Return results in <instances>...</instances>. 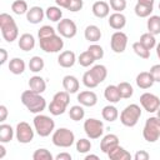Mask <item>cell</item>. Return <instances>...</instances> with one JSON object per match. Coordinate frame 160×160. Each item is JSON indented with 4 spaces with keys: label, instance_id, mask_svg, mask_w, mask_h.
Wrapping results in <instances>:
<instances>
[{
    "label": "cell",
    "instance_id": "7402d4cb",
    "mask_svg": "<svg viewBox=\"0 0 160 160\" xmlns=\"http://www.w3.org/2000/svg\"><path fill=\"white\" fill-rule=\"evenodd\" d=\"M18 45L22 51H30V50H32L35 48V38L31 34L25 32V34L20 35Z\"/></svg>",
    "mask_w": 160,
    "mask_h": 160
},
{
    "label": "cell",
    "instance_id": "f546056e",
    "mask_svg": "<svg viewBox=\"0 0 160 160\" xmlns=\"http://www.w3.org/2000/svg\"><path fill=\"white\" fill-rule=\"evenodd\" d=\"M148 31L152 35H159L160 34V16L159 15H150L146 22Z\"/></svg>",
    "mask_w": 160,
    "mask_h": 160
},
{
    "label": "cell",
    "instance_id": "52a82bcc",
    "mask_svg": "<svg viewBox=\"0 0 160 160\" xmlns=\"http://www.w3.org/2000/svg\"><path fill=\"white\" fill-rule=\"evenodd\" d=\"M142 136L148 142H155L160 138V120L158 116H150L146 119L142 129Z\"/></svg>",
    "mask_w": 160,
    "mask_h": 160
},
{
    "label": "cell",
    "instance_id": "681fc988",
    "mask_svg": "<svg viewBox=\"0 0 160 160\" xmlns=\"http://www.w3.org/2000/svg\"><path fill=\"white\" fill-rule=\"evenodd\" d=\"M149 158H150V155H149V152L145 151V150H139V151H136V154L134 155V159H135V160H149Z\"/></svg>",
    "mask_w": 160,
    "mask_h": 160
},
{
    "label": "cell",
    "instance_id": "8992f818",
    "mask_svg": "<svg viewBox=\"0 0 160 160\" xmlns=\"http://www.w3.org/2000/svg\"><path fill=\"white\" fill-rule=\"evenodd\" d=\"M52 144L58 148H70L75 141L74 132L68 128H59L51 136Z\"/></svg>",
    "mask_w": 160,
    "mask_h": 160
},
{
    "label": "cell",
    "instance_id": "9a60e30c",
    "mask_svg": "<svg viewBox=\"0 0 160 160\" xmlns=\"http://www.w3.org/2000/svg\"><path fill=\"white\" fill-rule=\"evenodd\" d=\"M116 145H119V138L115 134H108L105 135L100 141V150L105 154H108L111 149H114Z\"/></svg>",
    "mask_w": 160,
    "mask_h": 160
},
{
    "label": "cell",
    "instance_id": "b9f144b4",
    "mask_svg": "<svg viewBox=\"0 0 160 160\" xmlns=\"http://www.w3.org/2000/svg\"><path fill=\"white\" fill-rule=\"evenodd\" d=\"M32 159H34V160H52L54 158H52L51 152H50L48 149L41 148V149H38V150L34 151Z\"/></svg>",
    "mask_w": 160,
    "mask_h": 160
},
{
    "label": "cell",
    "instance_id": "bcb514c9",
    "mask_svg": "<svg viewBox=\"0 0 160 160\" xmlns=\"http://www.w3.org/2000/svg\"><path fill=\"white\" fill-rule=\"evenodd\" d=\"M109 5L115 12H121L126 8V0H110Z\"/></svg>",
    "mask_w": 160,
    "mask_h": 160
},
{
    "label": "cell",
    "instance_id": "277c9868",
    "mask_svg": "<svg viewBox=\"0 0 160 160\" xmlns=\"http://www.w3.org/2000/svg\"><path fill=\"white\" fill-rule=\"evenodd\" d=\"M70 102V96L68 91H59L54 95L51 102L49 104V111L51 115L58 116L65 112L68 105Z\"/></svg>",
    "mask_w": 160,
    "mask_h": 160
},
{
    "label": "cell",
    "instance_id": "db71d44e",
    "mask_svg": "<svg viewBox=\"0 0 160 160\" xmlns=\"http://www.w3.org/2000/svg\"><path fill=\"white\" fill-rule=\"evenodd\" d=\"M0 54H1L0 64H1V65H4V64L6 62V60H8V52H6V50H5V49H0Z\"/></svg>",
    "mask_w": 160,
    "mask_h": 160
},
{
    "label": "cell",
    "instance_id": "7a4b0ae2",
    "mask_svg": "<svg viewBox=\"0 0 160 160\" xmlns=\"http://www.w3.org/2000/svg\"><path fill=\"white\" fill-rule=\"evenodd\" d=\"M0 30H1L2 38L8 42H12L19 36V28L14 18L6 12L0 14Z\"/></svg>",
    "mask_w": 160,
    "mask_h": 160
},
{
    "label": "cell",
    "instance_id": "1f68e13d",
    "mask_svg": "<svg viewBox=\"0 0 160 160\" xmlns=\"http://www.w3.org/2000/svg\"><path fill=\"white\" fill-rule=\"evenodd\" d=\"M45 16L50 20V21H54V22H59L62 18V11L59 6H49L46 10H45Z\"/></svg>",
    "mask_w": 160,
    "mask_h": 160
},
{
    "label": "cell",
    "instance_id": "8fae6325",
    "mask_svg": "<svg viewBox=\"0 0 160 160\" xmlns=\"http://www.w3.org/2000/svg\"><path fill=\"white\" fill-rule=\"evenodd\" d=\"M56 30H58V32L60 34V36L66 38V39L74 38V36L76 35V32H78L76 24H75L72 20H70V19H61V20L58 22Z\"/></svg>",
    "mask_w": 160,
    "mask_h": 160
},
{
    "label": "cell",
    "instance_id": "44dd1931",
    "mask_svg": "<svg viewBox=\"0 0 160 160\" xmlns=\"http://www.w3.org/2000/svg\"><path fill=\"white\" fill-rule=\"evenodd\" d=\"M108 156L110 160H130L131 159L130 152L120 145H116L114 149H111L108 152Z\"/></svg>",
    "mask_w": 160,
    "mask_h": 160
},
{
    "label": "cell",
    "instance_id": "f5cc1de1",
    "mask_svg": "<svg viewBox=\"0 0 160 160\" xmlns=\"http://www.w3.org/2000/svg\"><path fill=\"white\" fill-rule=\"evenodd\" d=\"M56 5L59 8H64V9H68L69 4H70V0H55Z\"/></svg>",
    "mask_w": 160,
    "mask_h": 160
},
{
    "label": "cell",
    "instance_id": "603a6c76",
    "mask_svg": "<svg viewBox=\"0 0 160 160\" xmlns=\"http://www.w3.org/2000/svg\"><path fill=\"white\" fill-rule=\"evenodd\" d=\"M29 89L38 94H42L46 90V82L41 76L34 75L29 79Z\"/></svg>",
    "mask_w": 160,
    "mask_h": 160
},
{
    "label": "cell",
    "instance_id": "4fadbf2b",
    "mask_svg": "<svg viewBox=\"0 0 160 160\" xmlns=\"http://www.w3.org/2000/svg\"><path fill=\"white\" fill-rule=\"evenodd\" d=\"M140 104L148 112H155L160 108V99L155 94L151 92H144L140 96Z\"/></svg>",
    "mask_w": 160,
    "mask_h": 160
},
{
    "label": "cell",
    "instance_id": "3957f363",
    "mask_svg": "<svg viewBox=\"0 0 160 160\" xmlns=\"http://www.w3.org/2000/svg\"><path fill=\"white\" fill-rule=\"evenodd\" d=\"M34 128L39 136L46 138L55 130V121L48 115L38 114L34 118Z\"/></svg>",
    "mask_w": 160,
    "mask_h": 160
},
{
    "label": "cell",
    "instance_id": "ac0fdd59",
    "mask_svg": "<svg viewBox=\"0 0 160 160\" xmlns=\"http://www.w3.org/2000/svg\"><path fill=\"white\" fill-rule=\"evenodd\" d=\"M92 14L99 18V19H104L106 16H109V12H110V5L106 2V1H95L92 4Z\"/></svg>",
    "mask_w": 160,
    "mask_h": 160
},
{
    "label": "cell",
    "instance_id": "ba28073f",
    "mask_svg": "<svg viewBox=\"0 0 160 160\" xmlns=\"http://www.w3.org/2000/svg\"><path fill=\"white\" fill-rule=\"evenodd\" d=\"M41 50L45 52H59L64 48V40L60 35H51L49 38H44L39 40Z\"/></svg>",
    "mask_w": 160,
    "mask_h": 160
},
{
    "label": "cell",
    "instance_id": "6f0895ef",
    "mask_svg": "<svg viewBox=\"0 0 160 160\" xmlns=\"http://www.w3.org/2000/svg\"><path fill=\"white\" fill-rule=\"evenodd\" d=\"M90 159H95V160H98L99 156H98V155H94V154H89V155L85 156V160H90Z\"/></svg>",
    "mask_w": 160,
    "mask_h": 160
},
{
    "label": "cell",
    "instance_id": "d590c367",
    "mask_svg": "<svg viewBox=\"0 0 160 160\" xmlns=\"http://www.w3.org/2000/svg\"><path fill=\"white\" fill-rule=\"evenodd\" d=\"M11 10L14 14L16 15H22V14H26L29 8H28V2L25 0H15L12 4H11Z\"/></svg>",
    "mask_w": 160,
    "mask_h": 160
},
{
    "label": "cell",
    "instance_id": "ee69618b",
    "mask_svg": "<svg viewBox=\"0 0 160 160\" xmlns=\"http://www.w3.org/2000/svg\"><path fill=\"white\" fill-rule=\"evenodd\" d=\"M88 51L94 56L95 60H100V59L104 58V49L98 44H91L88 48Z\"/></svg>",
    "mask_w": 160,
    "mask_h": 160
},
{
    "label": "cell",
    "instance_id": "7c38bea8",
    "mask_svg": "<svg viewBox=\"0 0 160 160\" xmlns=\"http://www.w3.org/2000/svg\"><path fill=\"white\" fill-rule=\"evenodd\" d=\"M126 45H128V35L125 32L118 30L111 35L110 46H111V50L114 52H116V54L124 52L126 49Z\"/></svg>",
    "mask_w": 160,
    "mask_h": 160
},
{
    "label": "cell",
    "instance_id": "5b68a950",
    "mask_svg": "<svg viewBox=\"0 0 160 160\" xmlns=\"http://www.w3.org/2000/svg\"><path fill=\"white\" fill-rule=\"evenodd\" d=\"M141 116V109L138 104H130L128 105L120 114V121L124 126L132 128L138 124L139 119Z\"/></svg>",
    "mask_w": 160,
    "mask_h": 160
},
{
    "label": "cell",
    "instance_id": "4dcf8cb0",
    "mask_svg": "<svg viewBox=\"0 0 160 160\" xmlns=\"http://www.w3.org/2000/svg\"><path fill=\"white\" fill-rule=\"evenodd\" d=\"M14 138V129L9 124L0 125V142H10Z\"/></svg>",
    "mask_w": 160,
    "mask_h": 160
},
{
    "label": "cell",
    "instance_id": "91938a15",
    "mask_svg": "<svg viewBox=\"0 0 160 160\" xmlns=\"http://www.w3.org/2000/svg\"><path fill=\"white\" fill-rule=\"evenodd\" d=\"M156 116H158V119L160 120V108H159V109L156 110Z\"/></svg>",
    "mask_w": 160,
    "mask_h": 160
},
{
    "label": "cell",
    "instance_id": "5bb4252c",
    "mask_svg": "<svg viewBox=\"0 0 160 160\" xmlns=\"http://www.w3.org/2000/svg\"><path fill=\"white\" fill-rule=\"evenodd\" d=\"M78 101L80 105L82 106H95L96 102H98V96L94 91H90V90H85V91H80L78 94Z\"/></svg>",
    "mask_w": 160,
    "mask_h": 160
},
{
    "label": "cell",
    "instance_id": "9c48e42d",
    "mask_svg": "<svg viewBox=\"0 0 160 160\" xmlns=\"http://www.w3.org/2000/svg\"><path fill=\"white\" fill-rule=\"evenodd\" d=\"M84 131L90 139H99L104 134V124L101 120L89 118L84 121Z\"/></svg>",
    "mask_w": 160,
    "mask_h": 160
},
{
    "label": "cell",
    "instance_id": "e0dca14e",
    "mask_svg": "<svg viewBox=\"0 0 160 160\" xmlns=\"http://www.w3.org/2000/svg\"><path fill=\"white\" fill-rule=\"evenodd\" d=\"M135 81H136V85L140 89H144V90L145 89H150L155 82V80H154L152 75L150 74V71H141L140 74H138Z\"/></svg>",
    "mask_w": 160,
    "mask_h": 160
},
{
    "label": "cell",
    "instance_id": "f1b7e54d",
    "mask_svg": "<svg viewBox=\"0 0 160 160\" xmlns=\"http://www.w3.org/2000/svg\"><path fill=\"white\" fill-rule=\"evenodd\" d=\"M90 71H91V74L94 75V78L96 79V81H98L99 84L102 82V81L106 79V76H108V69H106L105 65H101V64L94 65V66L90 69Z\"/></svg>",
    "mask_w": 160,
    "mask_h": 160
},
{
    "label": "cell",
    "instance_id": "d6986e66",
    "mask_svg": "<svg viewBox=\"0 0 160 160\" xmlns=\"http://www.w3.org/2000/svg\"><path fill=\"white\" fill-rule=\"evenodd\" d=\"M75 61H76V56H75V52L71 50L60 52V55L58 58V62L61 68H71V66H74Z\"/></svg>",
    "mask_w": 160,
    "mask_h": 160
},
{
    "label": "cell",
    "instance_id": "83f0119b",
    "mask_svg": "<svg viewBox=\"0 0 160 160\" xmlns=\"http://www.w3.org/2000/svg\"><path fill=\"white\" fill-rule=\"evenodd\" d=\"M101 116H102L104 120H106L109 122H112V121H115L118 119L119 111L114 105H106L101 110Z\"/></svg>",
    "mask_w": 160,
    "mask_h": 160
},
{
    "label": "cell",
    "instance_id": "f6af8a7d",
    "mask_svg": "<svg viewBox=\"0 0 160 160\" xmlns=\"http://www.w3.org/2000/svg\"><path fill=\"white\" fill-rule=\"evenodd\" d=\"M55 34H56V31H55V29H54L52 26H50V25H44V26H41V28L39 29V31H38V38H39V40H40V39L49 38V36L55 35Z\"/></svg>",
    "mask_w": 160,
    "mask_h": 160
},
{
    "label": "cell",
    "instance_id": "6da1fadb",
    "mask_svg": "<svg viewBox=\"0 0 160 160\" xmlns=\"http://www.w3.org/2000/svg\"><path fill=\"white\" fill-rule=\"evenodd\" d=\"M21 102L22 105L32 114H40L46 108V100L38 92L32 90H25L21 94Z\"/></svg>",
    "mask_w": 160,
    "mask_h": 160
},
{
    "label": "cell",
    "instance_id": "60d3db41",
    "mask_svg": "<svg viewBox=\"0 0 160 160\" xmlns=\"http://www.w3.org/2000/svg\"><path fill=\"white\" fill-rule=\"evenodd\" d=\"M82 84L86 88H89V89H94V88H96L99 85V82L96 81V79L94 78V75L91 74L90 70H88L86 72H84V75H82Z\"/></svg>",
    "mask_w": 160,
    "mask_h": 160
},
{
    "label": "cell",
    "instance_id": "484cf974",
    "mask_svg": "<svg viewBox=\"0 0 160 160\" xmlns=\"http://www.w3.org/2000/svg\"><path fill=\"white\" fill-rule=\"evenodd\" d=\"M84 36L90 42H96L101 39V30L96 25H88L84 31Z\"/></svg>",
    "mask_w": 160,
    "mask_h": 160
},
{
    "label": "cell",
    "instance_id": "680465c9",
    "mask_svg": "<svg viewBox=\"0 0 160 160\" xmlns=\"http://www.w3.org/2000/svg\"><path fill=\"white\" fill-rule=\"evenodd\" d=\"M156 55H158V58L160 59V42L156 44Z\"/></svg>",
    "mask_w": 160,
    "mask_h": 160
},
{
    "label": "cell",
    "instance_id": "94428289",
    "mask_svg": "<svg viewBox=\"0 0 160 160\" xmlns=\"http://www.w3.org/2000/svg\"><path fill=\"white\" fill-rule=\"evenodd\" d=\"M159 10H160V2H159Z\"/></svg>",
    "mask_w": 160,
    "mask_h": 160
},
{
    "label": "cell",
    "instance_id": "7bdbcfd3",
    "mask_svg": "<svg viewBox=\"0 0 160 160\" xmlns=\"http://www.w3.org/2000/svg\"><path fill=\"white\" fill-rule=\"evenodd\" d=\"M90 149H91V142H90L89 139L82 138V139H79L76 141V150H78V152L85 154V152L90 151Z\"/></svg>",
    "mask_w": 160,
    "mask_h": 160
},
{
    "label": "cell",
    "instance_id": "11a10c76",
    "mask_svg": "<svg viewBox=\"0 0 160 160\" xmlns=\"http://www.w3.org/2000/svg\"><path fill=\"white\" fill-rule=\"evenodd\" d=\"M154 1L155 0H138V2L144 4V5H149V6H154Z\"/></svg>",
    "mask_w": 160,
    "mask_h": 160
},
{
    "label": "cell",
    "instance_id": "30bf717a",
    "mask_svg": "<svg viewBox=\"0 0 160 160\" xmlns=\"http://www.w3.org/2000/svg\"><path fill=\"white\" fill-rule=\"evenodd\" d=\"M15 136L20 144H29L34 139V130L30 126V124H28L26 121H20L16 125Z\"/></svg>",
    "mask_w": 160,
    "mask_h": 160
},
{
    "label": "cell",
    "instance_id": "ffe728a7",
    "mask_svg": "<svg viewBox=\"0 0 160 160\" xmlns=\"http://www.w3.org/2000/svg\"><path fill=\"white\" fill-rule=\"evenodd\" d=\"M62 88L69 94H75L80 88V82L74 75H66L62 78Z\"/></svg>",
    "mask_w": 160,
    "mask_h": 160
},
{
    "label": "cell",
    "instance_id": "d6a6232c",
    "mask_svg": "<svg viewBox=\"0 0 160 160\" xmlns=\"http://www.w3.org/2000/svg\"><path fill=\"white\" fill-rule=\"evenodd\" d=\"M152 10H154V6L144 5V4H140V2H136L135 8H134V11H135L136 16H139V18H149L151 15Z\"/></svg>",
    "mask_w": 160,
    "mask_h": 160
},
{
    "label": "cell",
    "instance_id": "2e32d148",
    "mask_svg": "<svg viewBox=\"0 0 160 160\" xmlns=\"http://www.w3.org/2000/svg\"><path fill=\"white\" fill-rule=\"evenodd\" d=\"M45 16V11L40 6H31L26 12V20L30 24H39L42 21Z\"/></svg>",
    "mask_w": 160,
    "mask_h": 160
},
{
    "label": "cell",
    "instance_id": "7dc6e473",
    "mask_svg": "<svg viewBox=\"0 0 160 160\" xmlns=\"http://www.w3.org/2000/svg\"><path fill=\"white\" fill-rule=\"evenodd\" d=\"M82 6H84V1L82 0H70V4H69L66 10H69L71 12H76V11L81 10Z\"/></svg>",
    "mask_w": 160,
    "mask_h": 160
},
{
    "label": "cell",
    "instance_id": "4316f807",
    "mask_svg": "<svg viewBox=\"0 0 160 160\" xmlns=\"http://www.w3.org/2000/svg\"><path fill=\"white\" fill-rule=\"evenodd\" d=\"M9 70L14 75H20L25 71V61L21 58H12L9 61Z\"/></svg>",
    "mask_w": 160,
    "mask_h": 160
},
{
    "label": "cell",
    "instance_id": "f907efd6",
    "mask_svg": "<svg viewBox=\"0 0 160 160\" xmlns=\"http://www.w3.org/2000/svg\"><path fill=\"white\" fill-rule=\"evenodd\" d=\"M8 118V108L5 105H0V121L4 122Z\"/></svg>",
    "mask_w": 160,
    "mask_h": 160
},
{
    "label": "cell",
    "instance_id": "cb8c5ba5",
    "mask_svg": "<svg viewBox=\"0 0 160 160\" xmlns=\"http://www.w3.org/2000/svg\"><path fill=\"white\" fill-rule=\"evenodd\" d=\"M104 96L110 104H116L120 101L121 95L118 89V85H108L104 90Z\"/></svg>",
    "mask_w": 160,
    "mask_h": 160
},
{
    "label": "cell",
    "instance_id": "816d5d0a",
    "mask_svg": "<svg viewBox=\"0 0 160 160\" xmlns=\"http://www.w3.org/2000/svg\"><path fill=\"white\" fill-rule=\"evenodd\" d=\"M56 160H71V155L69 152H60L55 156Z\"/></svg>",
    "mask_w": 160,
    "mask_h": 160
},
{
    "label": "cell",
    "instance_id": "74e56055",
    "mask_svg": "<svg viewBox=\"0 0 160 160\" xmlns=\"http://www.w3.org/2000/svg\"><path fill=\"white\" fill-rule=\"evenodd\" d=\"M118 89L120 91V95H121V99H129L134 94V89L131 86V84L126 82V81H122L120 84H118Z\"/></svg>",
    "mask_w": 160,
    "mask_h": 160
},
{
    "label": "cell",
    "instance_id": "836d02e7",
    "mask_svg": "<svg viewBox=\"0 0 160 160\" xmlns=\"http://www.w3.org/2000/svg\"><path fill=\"white\" fill-rule=\"evenodd\" d=\"M69 116L74 121L82 120L84 116H85V110H84L82 105H74V106H71L70 110H69Z\"/></svg>",
    "mask_w": 160,
    "mask_h": 160
},
{
    "label": "cell",
    "instance_id": "f35d334b",
    "mask_svg": "<svg viewBox=\"0 0 160 160\" xmlns=\"http://www.w3.org/2000/svg\"><path fill=\"white\" fill-rule=\"evenodd\" d=\"M132 50H134V52H135L138 56H140L141 59H149V58H150V50L146 49L140 41H136V42L132 44Z\"/></svg>",
    "mask_w": 160,
    "mask_h": 160
},
{
    "label": "cell",
    "instance_id": "c3c4849f",
    "mask_svg": "<svg viewBox=\"0 0 160 160\" xmlns=\"http://www.w3.org/2000/svg\"><path fill=\"white\" fill-rule=\"evenodd\" d=\"M150 74L152 75L155 82H160V64H155L150 68Z\"/></svg>",
    "mask_w": 160,
    "mask_h": 160
},
{
    "label": "cell",
    "instance_id": "ab89813d",
    "mask_svg": "<svg viewBox=\"0 0 160 160\" xmlns=\"http://www.w3.org/2000/svg\"><path fill=\"white\" fill-rule=\"evenodd\" d=\"M78 61H79V64H80L81 66L88 68V66H90V65H92V64H94L95 59H94V56H92V55L86 50V51H82V52L79 55Z\"/></svg>",
    "mask_w": 160,
    "mask_h": 160
},
{
    "label": "cell",
    "instance_id": "9f6ffc18",
    "mask_svg": "<svg viewBox=\"0 0 160 160\" xmlns=\"http://www.w3.org/2000/svg\"><path fill=\"white\" fill-rule=\"evenodd\" d=\"M5 154H6V150H5V146L1 142V145H0V159H2L5 156Z\"/></svg>",
    "mask_w": 160,
    "mask_h": 160
},
{
    "label": "cell",
    "instance_id": "d4e9b609",
    "mask_svg": "<svg viewBox=\"0 0 160 160\" xmlns=\"http://www.w3.org/2000/svg\"><path fill=\"white\" fill-rule=\"evenodd\" d=\"M109 25L115 30H121L126 25V18L121 12H114L109 16Z\"/></svg>",
    "mask_w": 160,
    "mask_h": 160
},
{
    "label": "cell",
    "instance_id": "e575fe53",
    "mask_svg": "<svg viewBox=\"0 0 160 160\" xmlns=\"http://www.w3.org/2000/svg\"><path fill=\"white\" fill-rule=\"evenodd\" d=\"M44 66H45V62L40 56H32L29 60V69L32 72H40L44 69Z\"/></svg>",
    "mask_w": 160,
    "mask_h": 160
},
{
    "label": "cell",
    "instance_id": "8d00e7d4",
    "mask_svg": "<svg viewBox=\"0 0 160 160\" xmlns=\"http://www.w3.org/2000/svg\"><path fill=\"white\" fill-rule=\"evenodd\" d=\"M140 42H141L146 49L151 50L152 48L156 46V39H155V35H152V34H150V32L148 31V32H145V34H142V35L140 36Z\"/></svg>",
    "mask_w": 160,
    "mask_h": 160
}]
</instances>
